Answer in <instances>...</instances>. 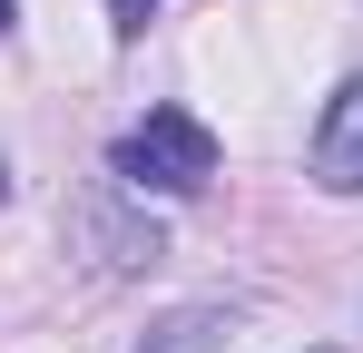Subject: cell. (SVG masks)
Instances as JSON below:
<instances>
[{
  "instance_id": "6da1fadb",
  "label": "cell",
  "mask_w": 363,
  "mask_h": 353,
  "mask_svg": "<svg viewBox=\"0 0 363 353\" xmlns=\"http://www.w3.org/2000/svg\"><path fill=\"white\" fill-rule=\"evenodd\" d=\"M108 167H118L138 196H147V186H157V196H196V186L216 176V138H206L186 108H147L118 147H108Z\"/></svg>"
},
{
  "instance_id": "7a4b0ae2",
  "label": "cell",
  "mask_w": 363,
  "mask_h": 353,
  "mask_svg": "<svg viewBox=\"0 0 363 353\" xmlns=\"http://www.w3.org/2000/svg\"><path fill=\"white\" fill-rule=\"evenodd\" d=\"M314 186H324V196H363V69L324 99V128H314Z\"/></svg>"
},
{
  "instance_id": "3957f363",
  "label": "cell",
  "mask_w": 363,
  "mask_h": 353,
  "mask_svg": "<svg viewBox=\"0 0 363 353\" xmlns=\"http://www.w3.org/2000/svg\"><path fill=\"white\" fill-rule=\"evenodd\" d=\"M226 334H236V324H226V304H186V314H167L138 353H216Z\"/></svg>"
},
{
  "instance_id": "277c9868",
  "label": "cell",
  "mask_w": 363,
  "mask_h": 353,
  "mask_svg": "<svg viewBox=\"0 0 363 353\" xmlns=\"http://www.w3.org/2000/svg\"><path fill=\"white\" fill-rule=\"evenodd\" d=\"M157 10H167V0H108V30H118V40H138Z\"/></svg>"
},
{
  "instance_id": "5b68a950",
  "label": "cell",
  "mask_w": 363,
  "mask_h": 353,
  "mask_svg": "<svg viewBox=\"0 0 363 353\" xmlns=\"http://www.w3.org/2000/svg\"><path fill=\"white\" fill-rule=\"evenodd\" d=\"M0 30H10V0H0Z\"/></svg>"
},
{
  "instance_id": "8992f818",
  "label": "cell",
  "mask_w": 363,
  "mask_h": 353,
  "mask_svg": "<svg viewBox=\"0 0 363 353\" xmlns=\"http://www.w3.org/2000/svg\"><path fill=\"white\" fill-rule=\"evenodd\" d=\"M0 196H10V167H0Z\"/></svg>"
}]
</instances>
